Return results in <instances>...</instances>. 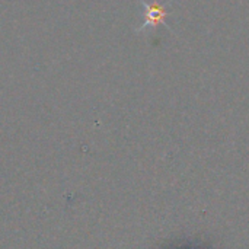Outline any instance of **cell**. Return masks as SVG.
<instances>
[{
    "label": "cell",
    "instance_id": "6da1fadb",
    "mask_svg": "<svg viewBox=\"0 0 249 249\" xmlns=\"http://www.w3.org/2000/svg\"><path fill=\"white\" fill-rule=\"evenodd\" d=\"M143 6V10H144V22L140 28H137V32H142L147 28H155L158 25H165L168 26L166 23V18H168V4H162L159 1H146V0H139ZM169 28V26H168Z\"/></svg>",
    "mask_w": 249,
    "mask_h": 249
},
{
    "label": "cell",
    "instance_id": "7a4b0ae2",
    "mask_svg": "<svg viewBox=\"0 0 249 249\" xmlns=\"http://www.w3.org/2000/svg\"><path fill=\"white\" fill-rule=\"evenodd\" d=\"M171 1H172V0H171Z\"/></svg>",
    "mask_w": 249,
    "mask_h": 249
}]
</instances>
